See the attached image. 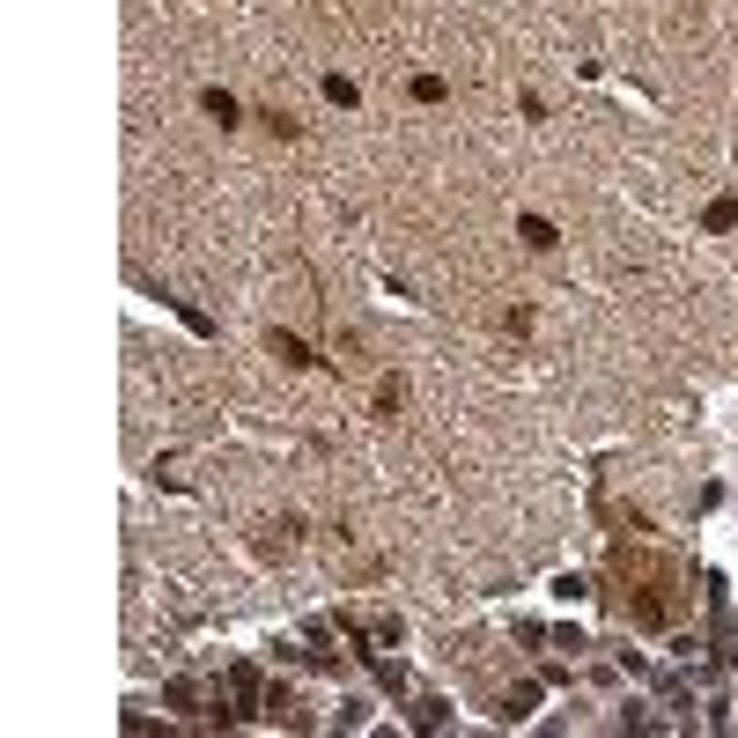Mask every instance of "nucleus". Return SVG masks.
I'll return each instance as SVG.
<instances>
[{"label":"nucleus","mask_w":738,"mask_h":738,"mask_svg":"<svg viewBox=\"0 0 738 738\" xmlns=\"http://www.w3.org/2000/svg\"><path fill=\"white\" fill-rule=\"evenodd\" d=\"M709 230H738V200H716L709 207Z\"/></svg>","instance_id":"nucleus-6"},{"label":"nucleus","mask_w":738,"mask_h":738,"mask_svg":"<svg viewBox=\"0 0 738 738\" xmlns=\"http://www.w3.org/2000/svg\"><path fill=\"white\" fill-rule=\"evenodd\" d=\"M273 355H280V362H296V369H310V362H318V355L303 348V339H296V332H273Z\"/></svg>","instance_id":"nucleus-4"},{"label":"nucleus","mask_w":738,"mask_h":738,"mask_svg":"<svg viewBox=\"0 0 738 738\" xmlns=\"http://www.w3.org/2000/svg\"><path fill=\"white\" fill-rule=\"evenodd\" d=\"M517 237H525L532 251H554V221H546V214H525V221H517Z\"/></svg>","instance_id":"nucleus-3"},{"label":"nucleus","mask_w":738,"mask_h":738,"mask_svg":"<svg viewBox=\"0 0 738 738\" xmlns=\"http://www.w3.org/2000/svg\"><path fill=\"white\" fill-rule=\"evenodd\" d=\"M414 96L421 103H443V74H414Z\"/></svg>","instance_id":"nucleus-7"},{"label":"nucleus","mask_w":738,"mask_h":738,"mask_svg":"<svg viewBox=\"0 0 738 738\" xmlns=\"http://www.w3.org/2000/svg\"><path fill=\"white\" fill-rule=\"evenodd\" d=\"M613 584H620V613H628L635 628H672V620L687 613V569H679L664 546H650L643 525H635V539L628 532L613 539Z\"/></svg>","instance_id":"nucleus-1"},{"label":"nucleus","mask_w":738,"mask_h":738,"mask_svg":"<svg viewBox=\"0 0 738 738\" xmlns=\"http://www.w3.org/2000/svg\"><path fill=\"white\" fill-rule=\"evenodd\" d=\"M200 111H207V119H221V126H237V96H230V89H200Z\"/></svg>","instance_id":"nucleus-2"},{"label":"nucleus","mask_w":738,"mask_h":738,"mask_svg":"<svg viewBox=\"0 0 738 738\" xmlns=\"http://www.w3.org/2000/svg\"><path fill=\"white\" fill-rule=\"evenodd\" d=\"M399 399H407L399 377H384V384H377V414H384V421H399Z\"/></svg>","instance_id":"nucleus-5"}]
</instances>
